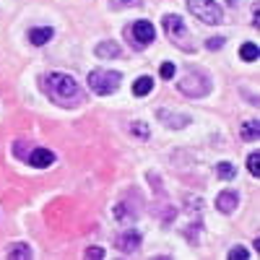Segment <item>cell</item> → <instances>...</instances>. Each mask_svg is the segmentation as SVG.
<instances>
[{"label":"cell","mask_w":260,"mask_h":260,"mask_svg":"<svg viewBox=\"0 0 260 260\" xmlns=\"http://www.w3.org/2000/svg\"><path fill=\"white\" fill-rule=\"evenodd\" d=\"M130 133H133L138 141H148V125L146 122H133L130 125Z\"/></svg>","instance_id":"cell-18"},{"label":"cell","mask_w":260,"mask_h":260,"mask_svg":"<svg viewBox=\"0 0 260 260\" xmlns=\"http://www.w3.org/2000/svg\"><path fill=\"white\" fill-rule=\"evenodd\" d=\"M247 169H250V175H260V154L257 151H252V154H247Z\"/></svg>","instance_id":"cell-19"},{"label":"cell","mask_w":260,"mask_h":260,"mask_svg":"<svg viewBox=\"0 0 260 260\" xmlns=\"http://www.w3.org/2000/svg\"><path fill=\"white\" fill-rule=\"evenodd\" d=\"M86 257H104V250L102 247H89V250H86Z\"/></svg>","instance_id":"cell-24"},{"label":"cell","mask_w":260,"mask_h":260,"mask_svg":"<svg viewBox=\"0 0 260 260\" xmlns=\"http://www.w3.org/2000/svg\"><path fill=\"white\" fill-rule=\"evenodd\" d=\"M240 55H242V60H247V62H252V60H257V55H260V50H257V45H252V42H245V45L240 47Z\"/></svg>","instance_id":"cell-17"},{"label":"cell","mask_w":260,"mask_h":260,"mask_svg":"<svg viewBox=\"0 0 260 260\" xmlns=\"http://www.w3.org/2000/svg\"><path fill=\"white\" fill-rule=\"evenodd\" d=\"M206 47L216 52L219 47H224V37H211V39H206Z\"/></svg>","instance_id":"cell-22"},{"label":"cell","mask_w":260,"mask_h":260,"mask_svg":"<svg viewBox=\"0 0 260 260\" xmlns=\"http://www.w3.org/2000/svg\"><path fill=\"white\" fill-rule=\"evenodd\" d=\"M115 247H117L120 252H125V255H133V252L141 247V234L133 232V229L117 234V237H115Z\"/></svg>","instance_id":"cell-7"},{"label":"cell","mask_w":260,"mask_h":260,"mask_svg":"<svg viewBox=\"0 0 260 260\" xmlns=\"http://www.w3.org/2000/svg\"><path fill=\"white\" fill-rule=\"evenodd\" d=\"M125 39L136 47H146L156 39V29H154V24H148V21H136V24H130L125 29Z\"/></svg>","instance_id":"cell-6"},{"label":"cell","mask_w":260,"mask_h":260,"mask_svg":"<svg viewBox=\"0 0 260 260\" xmlns=\"http://www.w3.org/2000/svg\"><path fill=\"white\" fill-rule=\"evenodd\" d=\"M156 117H159V120H161L169 130H182V127H187V125L192 122V117H190V115H177V112L172 115L169 110H164V107L156 112Z\"/></svg>","instance_id":"cell-8"},{"label":"cell","mask_w":260,"mask_h":260,"mask_svg":"<svg viewBox=\"0 0 260 260\" xmlns=\"http://www.w3.org/2000/svg\"><path fill=\"white\" fill-rule=\"evenodd\" d=\"M42 83H45V91L55 104H60V107L81 104V86L76 83V78L65 76V73H47L42 78Z\"/></svg>","instance_id":"cell-1"},{"label":"cell","mask_w":260,"mask_h":260,"mask_svg":"<svg viewBox=\"0 0 260 260\" xmlns=\"http://www.w3.org/2000/svg\"><path fill=\"white\" fill-rule=\"evenodd\" d=\"M237 203H240V192L237 190H224V192L216 195V208L221 213H232L237 208Z\"/></svg>","instance_id":"cell-10"},{"label":"cell","mask_w":260,"mask_h":260,"mask_svg":"<svg viewBox=\"0 0 260 260\" xmlns=\"http://www.w3.org/2000/svg\"><path fill=\"white\" fill-rule=\"evenodd\" d=\"M187 8L195 18H201L203 24L216 26L224 21V11L216 6V0H187Z\"/></svg>","instance_id":"cell-3"},{"label":"cell","mask_w":260,"mask_h":260,"mask_svg":"<svg viewBox=\"0 0 260 260\" xmlns=\"http://www.w3.org/2000/svg\"><path fill=\"white\" fill-rule=\"evenodd\" d=\"M229 257H232V260H250V252H247L245 247H232V250H229Z\"/></svg>","instance_id":"cell-20"},{"label":"cell","mask_w":260,"mask_h":260,"mask_svg":"<svg viewBox=\"0 0 260 260\" xmlns=\"http://www.w3.org/2000/svg\"><path fill=\"white\" fill-rule=\"evenodd\" d=\"M216 175H219L221 180H234L237 177V167L229 164V161H221V164H216Z\"/></svg>","instance_id":"cell-15"},{"label":"cell","mask_w":260,"mask_h":260,"mask_svg":"<svg viewBox=\"0 0 260 260\" xmlns=\"http://www.w3.org/2000/svg\"><path fill=\"white\" fill-rule=\"evenodd\" d=\"M26 161H29L31 167H37V169H45V167H50V164L55 161V154H52L50 148H31L29 156H26Z\"/></svg>","instance_id":"cell-9"},{"label":"cell","mask_w":260,"mask_h":260,"mask_svg":"<svg viewBox=\"0 0 260 260\" xmlns=\"http://www.w3.org/2000/svg\"><path fill=\"white\" fill-rule=\"evenodd\" d=\"M257 136H260V122L257 120H250V122L242 125V138L245 141H255Z\"/></svg>","instance_id":"cell-16"},{"label":"cell","mask_w":260,"mask_h":260,"mask_svg":"<svg viewBox=\"0 0 260 260\" xmlns=\"http://www.w3.org/2000/svg\"><path fill=\"white\" fill-rule=\"evenodd\" d=\"M24 151H26V143H21V141H18V143H16V156L26 161V154H24Z\"/></svg>","instance_id":"cell-25"},{"label":"cell","mask_w":260,"mask_h":260,"mask_svg":"<svg viewBox=\"0 0 260 260\" xmlns=\"http://www.w3.org/2000/svg\"><path fill=\"white\" fill-rule=\"evenodd\" d=\"M141 0H112V8H133Z\"/></svg>","instance_id":"cell-23"},{"label":"cell","mask_w":260,"mask_h":260,"mask_svg":"<svg viewBox=\"0 0 260 260\" xmlns=\"http://www.w3.org/2000/svg\"><path fill=\"white\" fill-rule=\"evenodd\" d=\"M175 71H177V68H175L172 62H161V68H159L161 78H167V81H169V78H175Z\"/></svg>","instance_id":"cell-21"},{"label":"cell","mask_w":260,"mask_h":260,"mask_svg":"<svg viewBox=\"0 0 260 260\" xmlns=\"http://www.w3.org/2000/svg\"><path fill=\"white\" fill-rule=\"evenodd\" d=\"M6 255L8 257H16V260H26V257H31V247L24 245V242H16V245H8L6 247Z\"/></svg>","instance_id":"cell-12"},{"label":"cell","mask_w":260,"mask_h":260,"mask_svg":"<svg viewBox=\"0 0 260 260\" xmlns=\"http://www.w3.org/2000/svg\"><path fill=\"white\" fill-rule=\"evenodd\" d=\"M164 29H167L169 39L175 42L182 52H195V45L190 42L187 29H185V21H182L177 13H167V16H164Z\"/></svg>","instance_id":"cell-2"},{"label":"cell","mask_w":260,"mask_h":260,"mask_svg":"<svg viewBox=\"0 0 260 260\" xmlns=\"http://www.w3.org/2000/svg\"><path fill=\"white\" fill-rule=\"evenodd\" d=\"M148 91H154V81H151L148 76H141V78L133 83V94H136V96H146Z\"/></svg>","instance_id":"cell-14"},{"label":"cell","mask_w":260,"mask_h":260,"mask_svg":"<svg viewBox=\"0 0 260 260\" xmlns=\"http://www.w3.org/2000/svg\"><path fill=\"white\" fill-rule=\"evenodd\" d=\"M180 91L185 96H206L211 91V81L203 71H190L182 81H180Z\"/></svg>","instance_id":"cell-5"},{"label":"cell","mask_w":260,"mask_h":260,"mask_svg":"<svg viewBox=\"0 0 260 260\" xmlns=\"http://www.w3.org/2000/svg\"><path fill=\"white\" fill-rule=\"evenodd\" d=\"M120 86V73L117 71H91L89 73V89L99 96L112 94Z\"/></svg>","instance_id":"cell-4"},{"label":"cell","mask_w":260,"mask_h":260,"mask_svg":"<svg viewBox=\"0 0 260 260\" xmlns=\"http://www.w3.org/2000/svg\"><path fill=\"white\" fill-rule=\"evenodd\" d=\"M94 52H96V57H120V47L115 42H99Z\"/></svg>","instance_id":"cell-13"},{"label":"cell","mask_w":260,"mask_h":260,"mask_svg":"<svg viewBox=\"0 0 260 260\" xmlns=\"http://www.w3.org/2000/svg\"><path fill=\"white\" fill-rule=\"evenodd\" d=\"M52 29L50 26H37V29H31L29 31V42H31V45L34 47H42V45H45V42H50L52 39Z\"/></svg>","instance_id":"cell-11"}]
</instances>
